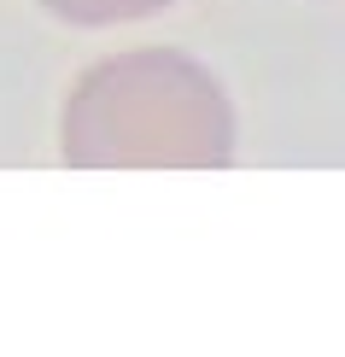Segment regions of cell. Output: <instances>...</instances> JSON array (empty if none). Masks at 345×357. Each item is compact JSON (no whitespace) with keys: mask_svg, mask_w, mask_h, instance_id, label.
Listing matches in <instances>:
<instances>
[{"mask_svg":"<svg viewBox=\"0 0 345 357\" xmlns=\"http://www.w3.org/2000/svg\"><path fill=\"white\" fill-rule=\"evenodd\" d=\"M234 146L229 88L182 47L94 59L59 106V158L70 170H222Z\"/></svg>","mask_w":345,"mask_h":357,"instance_id":"6da1fadb","label":"cell"},{"mask_svg":"<svg viewBox=\"0 0 345 357\" xmlns=\"http://www.w3.org/2000/svg\"><path fill=\"white\" fill-rule=\"evenodd\" d=\"M47 18L59 24H77V29H112V24H141L170 12L176 0H36Z\"/></svg>","mask_w":345,"mask_h":357,"instance_id":"7a4b0ae2","label":"cell"}]
</instances>
